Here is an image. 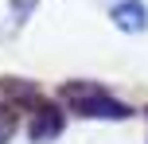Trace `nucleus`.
<instances>
[{"label": "nucleus", "instance_id": "4", "mask_svg": "<svg viewBox=\"0 0 148 144\" xmlns=\"http://www.w3.org/2000/svg\"><path fill=\"white\" fill-rule=\"evenodd\" d=\"M4 93H8V101H16V105H35L39 101V90L35 86H27L23 78H4Z\"/></svg>", "mask_w": 148, "mask_h": 144}, {"label": "nucleus", "instance_id": "2", "mask_svg": "<svg viewBox=\"0 0 148 144\" xmlns=\"http://www.w3.org/2000/svg\"><path fill=\"white\" fill-rule=\"evenodd\" d=\"M62 125H66V117H62L59 105H51V101H35L31 105V125H27V136L35 144H47L55 140L62 132Z\"/></svg>", "mask_w": 148, "mask_h": 144}, {"label": "nucleus", "instance_id": "5", "mask_svg": "<svg viewBox=\"0 0 148 144\" xmlns=\"http://www.w3.org/2000/svg\"><path fill=\"white\" fill-rule=\"evenodd\" d=\"M12 132H16V109H4V105H0V144L12 140Z\"/></svg>", "mask_w": 148, "mask_h": 144}, {"label": "nucleus", "instance_id": "1", "mask_svg": "<svg viewBox=\"0 0 148 144\" xmlns=\"http://www.w3.org/2000/svg\"><path fill=\"white\" fill-rule=\"evenodd\" d=\"M59 98L66 101L70 113H78V117H94V121H125V117H133V109H129L125 101H117L97 82H66L59 90Z\"/></svg>", "mask_w": 148, "mask_h": 144}, {"label": "nucleus", "instance_id": "3", "mask_svg": "<svg viewBox=\"0 0 148 144\" xmlns=\"http://www.w3.org/2000/svg\"><path fill=\"white\" fill-rule=\"evenodd\" d=\"M109 20L121 31H144L148 27V8H144V0H117L109 8Z\"/></svg>", "mask_w": 148, "mask_h": 144}]
</instances>
